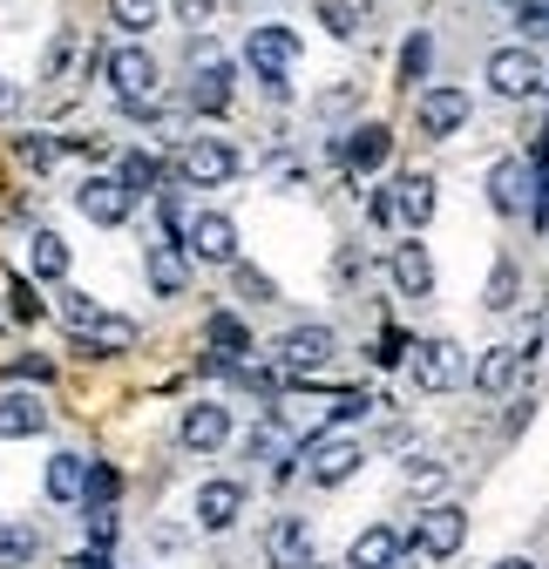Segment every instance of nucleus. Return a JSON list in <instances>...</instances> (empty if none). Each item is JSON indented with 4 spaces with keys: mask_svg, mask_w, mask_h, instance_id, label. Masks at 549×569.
Segmentation results:
<instances>
[{
    "mask_svg": "<svg viewBox=\"0 0 549 569\" xmlns=\"http://www.w3.org/2000/svg\"><path fill=\"white\" fill-rule=\"evenodd\" d=\"M244 61H251V76L264 82V96H286V76H292V61H299V34L279 28V21H264L244 34Z\"/></svg>",
    "mask_w": 549,
    "mask_h": 569,
    "instance_id": "1",
    "label": "nucleus"
},
{
    "mask_svg": "<svg viewBox=\"0 0 549 569\" xmlns=\"http://www.w3.org/2000/svg\"><path fill=\"white\" fill-rule=\"evenodd\" d=\"M360 461H367V448H360L353 435H312V441L299 448V468H306V481H319V488L353 481Z\"/></svg>",
    "mask_w": 549,
    "mask_h": 569,
    "instance_id": "2",
    "label": "nucleus"
},
{
    "mask_svg": "<svg viewBox=\"0 0 549 569\" xmlns=\"http://www.w3.org/2000/svg\"><path fill=\"white\" fill-rule=\"evenodd\" d=\"M177 170H183V183H197V190H218V183H231V177L244 170V157L231 150L224 136H190L183 157H177Z\"/></svg>",
    "mask_w": 549,
    "mask_h": 569,
    "instance_id": "3",
    "label": "nucleus"
},
{
    "mask_svg": "<svg viewBox=\"0 0 549 569\" xmlns=\"http://www.w3.org/2000/svg\"><path fill=\"white\" fill-rule=\"evenodd\" d=\"M177 244H183L190 258H203V264H238V224L224 218V210H197Z\"/></svg>",
    "mask_w": 549,
    "mask_h": 569,
    "instance_id": "4",
    "label": "nucleus"
},
{
    "mask_svg": "<svg viewBox=\"0 0 549 569\" xmlns=\"http://www.w3.org/2000/svg\"><path fill=\"white\" fill-rule=\"evenodd\" d=\"M489 82H496V96H509V102H529V96H542V61H536V48H496L489 54Z\"/></svg>",
    "mask_w": 549,
    "mask_h": 569,
    "instance_id": "5",
    "label": "nucleus"
},
{
    "mask_svg": "<svg viewBox=\"0 0 549 569\" xmlns=\"http://www.w3.org/2000/svg\"><path fill=\"white\" fill-rule=\"evenodd\" d=\"M157 82H163V68H157V54H150V48H136V41H129V48H116V54H109V89H116L122 102H150V96H157Z\"/></svg>",
    "mask_w": 549,
    "mask_h": 569,
    "instance_id": "6",
    "label": "nucleus"
},
{
    "mask_svg": "<svg viewBox=\"0 0 549 569\" xmlns=\"http://www.w3.org/2000/svg\"><path fill=\"white\" fill-rule=\"evenodd\" d=\"M415 380H421L428 393H455V387L468 380V352H461L455 339H421V346H415Z\"/></svg>",
    "mask_w": 549,
    "mask_h": 569,
    "instance_id": "7",
    "label": "nucleus"
},
{
    "mask_svg": "<svg viewBox=\"0 0 549 569\" xmlns=\"http://www.w3.org/2000/svg\"><path fill=\"white\" fill-rule=\"evenodd\" d=\"M76 210L89 224H102V231H116V224H129V210H136V197L116 183V177H82L76 183Z\"/></svg>",
    "mask_w": 549,
    "mask_h": 569,
    "instance_id": "8",
    "label": "nucleus"
},
{
    "mask_svg": "<svg viewBox=\"0 0 549 569\" xmlns=\"http://www.w3.org/2000/svg\"><path fill=\"white\" fill-rule=\"evenodd\" d=\"M468 89H455V82H435V89H421V102H415V122H421V136H455V129H468Z\"/></svg>",
    "mask_w": 549,
    "mask_h": 569,
    "instance_id": "9",
    "label": "nucleus"
},
{
    "mask_svg": "<svg viewBox=\"0 0 549 569\" xmlns=\"http://www.w3.org/2000/svg\"><path fill=\"white\" fill-rule=\"evenodd\" d=\"M461 542H468V516H461L455 502H435L428 516H415V549H421V556L448 562V556H455Z\"/></svg>",
    "mask_w": 549,
    "mask_h": 569,
    "instance_id": "10",
    "label": "nucleus"
},
{
    "mask_svg": "<svg viewBox=\"0 0 549 569\" xmlns=\"http://www.w3.org/2000/svg\"><path fill=\"white\" fill-rule=\"evenodd\" d=\"M177 441H183L190 455H218V448L231 441V407H218V400H197V407H183V420H177Z\"/></svg>",
    "mask_w": 549,
    "mask_h": 569,
    "instance_id": "11",
    "label": "nucleus"
},
{
    "mask_svg": "<svg viewBox=\"0 0 549 569\" xmlns=\"http://www.w3.org/2000/svg\"><path fill=\"white\" fill-rule=\"evenodd\" d=\"M332 352H339V332H332V326H319V319H312V326H292V332L279 339L286 373H319Z\"/></svg>",
    "mask_w": 549,
    "mask_h": 569,
    "instance_id": "12",
    "label": "nucleus"
},
{
    "mask_svg": "<svg viewBox=\"0 0 549 569\" xmlns=\"http://www.w3.org/2000/svg\"><path fill=\"white\" fill-rule=\"evenodd\" d=\"M197 61H203V68H197V82H190V109H197V116H224V109H231V68L218 61L211 41L197 48Z\"/></svg>",
    "mask_w": 549,
    "mask_h": 569,
    "instance_id": "13",
    "label": "nucleus"
},
{
    "mask_svg": "<svg viewBox=\"0 0 549 569\" xmlns=\"http://www.w3.org/2000/svg\"><path fill=\"white\" fill-rule=\"evenodd\" d=\"M529 197H536V170H529L522 157H502V163L489 170V203L502 210V218H522Z\"/></svg>",
    "mask_w": 549,
    "mask_h": 569,
    "instance_id": "14",
    "label": "nucleus"
},
{
    "mask_svg": "<svg viewBox=\"0 0 549 569\" xmlns=\"http://www.w3.org/2000/svg\"><path fill=\"white\" fill-rule=\"evenodd\" d=\"M264 556H271V569H306L312 562V529H306V516H279L264 529Z\"/></svg>",
    "mask_w": 549,
    "mask_h": 569,
    "instance_id": "15",
    "label": "nucleus"
},
{
    "mask_svg": "<svg viewBox=\"0 0 549 569\" xmlns=\"http://www.w3.org/2000/svg\"><path fill=\"white\" fill-rule=\"evenodd\" d=\"M238 516H244V488H238V481H203V488H197V529L224 536Z\"/></svg>",
    "mask_w": 549,
    "mask_h": 569,
    "instance_id": "16",
    "label": "nucleus"
},
{
    "mask_svg": "<svg viewBox=\"0 0 549 569\" xmlns=\"http://www.w3.org/2000/svg\"><path fill=\"white\" fill-rule=\"evenodd\" d=\"M48 427V400L41 393H0V441H34Z\"/></svg>",
    "mask_w": 549,
    "mask_h": 569,
    "instance_id": "17",
    "label": "nucleus"
},
{
    "mask_svg": "<svg viewBox=\"0 0 549 569\" xmlns=\"http://www.w3.org/2000/svg\"><path fill=\"white\" fill-rule=\"evenodd\" d=\"M393 284L407 299H435V258H428V244H393Z\"/></svg>",
    "mask_w": 549,
    "mask_h": 569,
    "instance_id": "18",
    "label": "nucleus"
},
{
    "mask_svg": "<svg viewBox=\"0 0 549 569\" xmlns=\"http://www.w3.org/2000/svg\"><path fill=\"white\" fill-rule=\"evenodd\" d=\"M400 529H387V522H373V529H360L353 536V549H347V569H393L400 562Z\"/></svg>",
    "mask_w": 549,
    "mask_h": 569,
    "instance_id": "19",
    "label": "nucleus"
},
{
    "mask_svg": "<svg viewBox=\"0 0 549 569\" xmlns=\"http://www.w3.org/2000/svg\"><path fill=\"white\" fill-rule=\"evenodd\" d=\"M516 373H522V346H489L482 360H475V393L502 400V393L516 387Z\"/></svg>",
    "mask_w": 549,
    "mask_h": 569,
    "instance_id": "20",
    "label": "nucleus"
},
{
    "mask_svg": "<svg viewBox=\"0 0 549 569\" xmlns=\"http://www.w3.org/2000/svg\"><path fill=\"white\" fill-rule=\"evenodd\" d=\"M143 264H150V292H157V299H183V284H190V258H183V244L163 238V244H150Z\"/></svg>",
    "mask_w": 549,
    "mask_h": 569,
    "instance_id": "21",
    "label": "nucleus"
},
{
    "mask_svg": "<svg viewBox=\"0 0 549 569\" xmlns=\"http://www.w3.org/2000/svg\"><path fill=\"white\" fill-rule=\"evenodd\" d=\"M48 502H82V488H89V455H76V448H61V455H48Z\"/></svg>",
    "mask_w": 549,
    "mask_h": 569,
    "instance_id": "22",
    "label": "nucleus"
},
{
    "mask_svg": "<svg viewBox=\"0 0 549 569\" xmlns=\"http://www.w3.org/2000/svg\"><path fill=\"white\" fill-rule=\"evenodd\" d=\"M387 157H393V129H387V122H360V129L347 136V163H353L360 177H373Z\"/></svg>",
    "mask_w": 549,
    "mask_h": 569,
    "instance_id": "23",
    "label": "nucleus"
},
{
    "mask_svg": "<svg viewBox=\"0 0 549 569\" xmlns=\"http://www.w3.org/2000/svg\"><path fill=\"white\" fill-rule=\"evenodd\" d=\"M393 210H400V224H428L435 218V177H400L393 183Z\"/></svg>",
    "mask_w": 549,
    "mask_h": 569,
    "instance_id": "24",
    "label": "nucleus"
},
{
    "mask_svg": "<svg viewBox=\"0 0 549 569\" xmlns=\"http://www.w3.org/2000/svg\"><path fill=\"white\" fill-rule=\"evenodd\" d=\"M116 183H122L129 197H157V183H163V163H157L150 150H129V157L116 163Z\"/></svg>",
    "mask_w": 549,
    "mask_h": 569,
    "instance_id": "25",
    "label": "nucleus"
},
{
    "mask_svg": "<svg viewBox=\"0 0 549 569\" xmlns=\"http://www.w3.org/2000/svg\"><path fill=\"white\" fill-rule=\"evenodd\" d=\"M41 556V529L34 522H8L0 529V569H34Z\"/></svg>",
    "mask_w": 549,
    "mask_h": 569,
    "instance_id": "26",
    "label": "nucleus"
},
{
    "mask_svg": "<svg viewBox=\"0 0 549 569\" xmlns=\"http://www.w3.org/2000/svg\"><path fill=\"white\" fill-rule=\"evenodd\" d=\"M203 339L218 346V360H244V352H251V332H244V319H231V312H211V319H203Z\"/></svg>",
    "mask_w": 549,
    "mask_h": 569,
    "instance_id": "27",
    "label": "nucleus"
},
{
    "mask_svg": "<svg viewBox=\"0 0 549 569\" xmlns=\"http://www.w3.org/2000/svg\"><path fill=\"white\" fill-rule=\"evenodd\" d=\"M28 264H34V278H68V244H61V231H34V238H28Z\"/></svg>",
    "mask_w": 549,
    "mask_h": 569,
    "instance_id": "28",
    "label": "nucleus"
},
{
    "mask_svg": "<svg viewBox=\"0 0 549 569\" xmlns=\"http://www.w3.org/2000/svg\"><path fill=\"white\" fill-rule=\"evenodd\" d=\"M82 339H89V352H129V346H136V319H116V312H102V319H96Z\"/></svg>",
    "mask_w": 549,
    "mask_h": 569,
    "instance_id": "29",
    "label": "nucleus"
},
{
    "mask_svg": "<svg viewBox=\"0 0 549 569\" xmlns=\"http://www.w3.org/2000/svg\"><path fill=\"white\" fill-rule=\"evenodd\" d=\"M157 14H163V0H109V21H116L122 34H150Z\"/></svg>",
    "mask_w": 549,
    "mask_h": 569,
    "instance_id": "30",
    "label": "nucleus"
},
{
    "mask_svg": "<svg viewBox=\"0 0 549 569\" xmlns=\"http://www.w3.org/2000/svg\"><path fill=\"white\" fill-rule=\"evenodd\" d=\"M14 157H21L28 170H54V163H61V136H48V129H28V136H14Z\"/></svg>",
    "mask_w": 549,
    "mask_h": 569,
    "instance_id": "31",
    "label": "nucleus"
},
{
    "mask_svg": "<svg viewBox=\"0 0 549 569\" xmlns=\"http://www.w3.org/2000/svg\"><path fill=\"white\" fill-rule=\"evenodd\" d=\"M516 299H522V271H516V258H496V271H489V299H482V306H489V312H509Z\"/></svg>",
    "mask_w": 549,
    "mask_h": 569,
    "instance_id": "32",
    "label": "nucleus"
},
{
    "mask_svg": "<svg viewBox=\"0 0 549 569\" xmlns=\"http://www.w3.org/2000/svg\"><path fill=\"white\" fill-rule=\"evenodd\" d=\"M54 312H61V326H68V332H89V326L102 319V306H96L89 292H61V306H54Z\"/></svg>",
    "mask_w": 549,
    "mask_h": 569,
    "instance_id": "33",
    "label": "nucleus"
},
{
    "mask_svg": "<svg viewBox=\"0 0 549 569\" xmlns=\"http://www.w3.org/2000/svg\"><path fill=\"white\" fill-rule=\"evenodd\" d=\"M116 488H122V475H116V468H102V461H89V488H82V509H109V502H116Z\"/></svg>",
    "mask_w": 549,
    "mask_h": 569,
    "instance_id": "34",
    "label": "nucleus"
},
{
    "mask_svg": "<svg viewBox=\"0 0 549 569\" xmlns=\"http://www.w3.org/2000/svg\"><path fill=\"white\" fill-rule=\"evenodd\" d=\"M238 292H244L251 306H271V299H279V284H271L264 271H251V264H238Z\"/></svg>",
    "mask_w": 549,
    "mask_h": 569,
    "instance_id": "35",
    "label": "nucleus"
},
{
    "mask_svg": "<svg viewBox=\"0 0 549 569\" xmlns=\"http://www.w3.org/2000/svg\"><path fill=\"white\" fill-rule=\"evenodd\" d=\"M319 21H326V28H332V34H339V41H347V34H353V28H360V14H353V8H347V0H319Z\"/></svg>",
    "mask_w": 549,
    "mask_h": 569,
    "instance_id": "36",
    "label": "nucleus"
},
{
    "mask_svg": "<svg viewBox=\"0 0 549 569\" xmlns=\"http://www.w3.org/2000/svg\"><path fill=\"white\" fill-rule=\"evenodd\" d=\"M428 54H435V41L415 34V41H407V54H400V76H407V82H421V76H428Z\"/></svg>",
    "mask_w": 549,
    "mask_h": 569,
    "instance_id": "37",
    "label": "nucleus"
},
{
    "mask_svg": "<svg viewBox=\"0 0 549 569\" xmlns=\"http://www.w3.org/2000/svg\"><path fill=\"white\" fill-rule=\"evenodd\" d=\"M82 529H89V549H109L116 542V516L109 509H82Z\"/></svg>",
    "mask_w": 549,
    "mask_h": 569,
    "instance_id": "38",
    "label": "nucleus"
},
{
    "mask_svg": "<svg viewBox=\"0 0 549 569\" xmlns=\"http://www.w3.org/2000/svg\"><path fill=\"white\" fill-rule=\"evenodd\" d=\"M8 312H14V319H41V299H34V284H28V278L8 284Z\"/></svg>",
    "mask_w": 549,
    "mask_h": 569,
    "instance_id": "39",
    "label": "nucleus"
},
{
    "mask_svg": "<svg viewBox=\"0 0 549 569\" xmlns=\"http://www.w3.org/2000/svg\"><path fill=\"white\" fill-rule=\"evenodd\" d=\"M8 373H14V380H34V387H48V380H54V360H41V352H21Z\"/></svg>",
    "mask_w": 549,
    "mask_h": 569,
    "instance_id": "40",
    "label": "nucleus"
},
{
    "mask_svg": "<svg viewBox=\"0 0 549 569\" xmlns=\"http://www.w3.org/2000/svg\"><path fill=\"white\" fill-rule=\"evenodd\" d=\"M522 34H529V41H549V0H536V8H522Z\"/></svg>",
    "mask_w": 549,
    "mask_h": 569,
    "instance_id": "41",
    "label": "nucleus"
},
{
    "mask_svg": "<svg viewBox=\"0 0 549 569\" xmlns=\"http://www.w3.org/2000/svg\"><path fill=\"white\" fill-rule=\"evenodd\" d=\"M177 14H183L190 28H203V21H211V14H218V0H177Z\"/></svg>",
    "mask_w": 549,
    "mask_h": 569,
    "instance_id": "42",
    "label": "nucleus"
},
{
    "mask_svg": "<svg viewBox=\"0 0 549 569\" xmlns=\"http://www.w3.org/2000/svg\"><path fill=\"white\" fill-rule=\"evenodd\" d=\"M373 224H400V210H393V190H373Z\"/></svg>",
    "mask_w": 549,
    "mask_h": 569,
    "instance_id": "43",
    "label": "nucleus"
},
{
    "mask_svg": "<svg viewBox=\"0 0 549 569\" xmlns=\"http://www.w3.org/2000/svg\"><path fill=\"white\" fill-rule=\"evenodd\" d=\"M68 569H116V562H109V549H82V556L68 562Z\"/></svg>",
    "mask_w": 549,
    "mask_h": 569,
    "instance_id": "44",
    "label": "nucleus"
},
{
    "mask_svg": "<svg viewBox=\"0 0 549 569\" xmlns=\"http://www.w3.org/2000/svg\"><path fill=\"white\" fill-rule=\"evenodd\" d=\"M441 481H448V475H441L435 461H421V468H415V488H441Z\"/></svg>",
    "mask_w": 549,
    "mask_h": 569,
    "instance_id": "45",
    "label": "nucleus"
},
{
    "mask_svg": "<svg viewBox=\"0 0 549 569\" xmlns=\"http://www.w3.org/2000/svg\"><path fill=\"white\" fill-rule=\"evenodd\" d=\"M14 102H21V96L8 89V76H0V116H14Z\"/></svg>",
    "mask_w": 549,
    "mask_h": 569,
    "instance_id": "46",
    "label": "nucleus"
},
{
    "mask_svg": "<svg viewBox=\"0 0 549 569\" xmlns=\"http://www.w3.org/2000/svg\"><path fill=\"white\" fill-rule=\"evenodd\" d=\"M496 569H536V562H529V556H509V562H496Z\"/></svg>",
    "mask_w": 549,
    "mask_h": 569,
    "instance_id": "47",
    "label": "nucleus"
}]
</instances>
